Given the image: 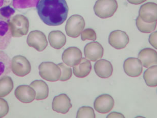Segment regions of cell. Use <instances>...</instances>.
I'll use <instances>...</instances> for the list:
<instances>
[{
	"label": "cell",
	"mask_w": 157,
	"mask_h": 118,
	"mask_svg": "<svg viewBox=\"0 0 157 118\" xmlns=\"http://www.w3.org/2000/svg\"><path fill=\"white\" fill-rule=\"evenodd\" d=\"M92 70L91 62L86 58H82L77 66L73 68L74 75L78 78H83L87 76Z\"/></svg>",
	"instance_id": "ffe728a7"
},
{
	"label": "cell",
	"mask_w": 157,
	"mask_h": 118,
	"mask_svg": "<svg viewBox=\"0 0 157 118\" xmlns=\"http://www.w3.org/2000/svg\"><path fill=\"white\" fill-rule=\"evenodd\" d=\"M39 69L40 76L47 81L56 82L59 80L61 76L60 67L52 62L42 63Z\"/></svg>",
	"instance_id": "277c9868"
},
{
	"label": "cell",
	"mask_w": 157,
	"mask_h": 118,
	"mask_svg": "<svg viewBox=\"0 0 157 118\" xmlns=\"http://www.w3.org/2000/svg\"><path fill=\"white\" fill-rule=\"evenodd\" d=\"M13 89V82L7 75L0 77V97L6 96Z\"/></svg>",
	"instance_id": "cb8c5ba5"
},
{
	"label": "cell",
	"mask_w": 157,
	"mask_h": 118,
	"mask_svg": "<svg viewBox=\"0 0 157 118\" xmlns=\"http://www.w3.org/2000/svg\"><path fill=\"white\" fill-rule=\"evenodd\" d=\"M72 107L71 100L65 93L55 97L52 102V109L58 113L66 114Z\"/></svg>",
	"instance_id": "5bb4252c"
},
{
	"label": "cell",
	"mask_w": 157,
	"mask_h": 118,
	"mask_svg": "<svg viewBox=\"0 0 157 118\" xmlns=\"http://www.w3.org/2000/svg\"><path fill=\"white\" fill-rule=\"evenodd\" d=\"M85 20L81 15H72L67 21L65 27L67 34L71 37L77 38L85 28Z\"/></svg>",
	"instance_id": "5b68a950"
},
{
	"label": "cell",
	"mask_w": 157,
	"mask_h": 118,
	"mask_svg": "<svg viewBox=\"0 0 157 118\" xmlns=\"http://www.w3.org/2000/svg\"><path fill=\"white\" fill-rule=\"evenodd\" d=\"M103 47L97 41L88 43L84 48L85 56L92 61H96L103 56Z\"/></svg>",
	"instance_id": "9a60e30c"
},
{
	"label": "cell",
	"mask_w": 157,
	"mask_h": 118,
	"mask_svg": "<svg viewBox=\"0 0 157 118\" xmlns=\"http://www.w3.org/2000/svg\"><path fill=\"white\" fill-rule=\"evenodd\" d=\"M9 112V105L5 99L0 98V118H3Z\"/></svg>",
	"instance_id": "4dcf8cb0"
},
{
	"label": "cell",
	"mask_w": 157,
	"mask_h": 118,
	"mask_svg": "<svg viewBox=\"0 0 157 118\" xmlns=\"http://www.w3.org/2000/svg\"><path fill=\"white\" fill-rule=\"evenodd\" d=\"M109 43L115 49L120 50L126 47L129 43V37L123 31H113L109 34Z\"/></svg>",
	"instance_id": "8fae6325"
},
{
	"label": "cell",
	"mask_w": 157,
	"mask_h": 118,
	"mask_svg": "<svg viewBox=\"0 0 157 118\" xmlns=\"http://www.w3.org/2000/svg\"><path fill=\"white\" fill-rule=\"evenodd\" d=\"M13 0H0V8L10 4Z\"/></svg>",
	"instance_id": "836d02e7"
},
{
	"label": "cell",
	"mask_w": 157,
	"mask_h": 118,
	"mask_svg": "<svg viewBox=\"0 0 157 118\" xmlns=\"http://www.w3.org/2000/svg\"><path fill=\"white\" fill-rule=\"evenodd\" d=\"M27 43L29 47L33 48L39 52L43 51L48 46L46 35L39 30L30 32L27 38Z\"/></svg>",
	"instance_id": "52a82bcc"
},
{
	"label": "cell",
	"mask_w": 157,
	"mask_h": 118,
	"mask_svg": "<svg viewBox=\"0 0 157 118\" xmlns=\"http://www.w3.org/2000/svg\"><path fill=\"white\" fill-rule=\"evenodd\" d=\"M11 69L14 74L17 76L24 77L31 71V64L25 57L17 55L11 60Z\"/></svg>",
	"instance_id": "8992f818"
},
{
	"label": "cell",
	"mask_w": 157,
	"mask_h": 118,
	"mask_svg": "<svg viewBox=\"0 0 157 118\" xmlns=\"http://www.w3.org/2000/svg\"><path fill=\"white\" fill-rule=\"evenodd\" d=\"M96 75L101 78H108L112 75L113 67L109 61L105 59L99 60L94 64Z\"/></svg>",
	"instance_id": "e0dca14e"
},
{
	"label": "cell",
	"mask_w": 157,
	"mask_h": 118,
	"mask_svg": "<svg viewBox=\"0 0 157 118\" xmlns=\"http://www.w3.org/2000/svg\"><path fill=\"white\" fill-rule=\"evenodd\" d=\"M48 40L50 46L57 50L62 49L66 43V37L63 32L59 30L50 32Z\"/></svg>",
	"instance_id": "d6986e66"
},
{
	"label": "cell",
	"mask_w": 157,
	"mask_h": 118,
	"mask_svg": "<svg viewBox=\"0 0 157 118\" xmlns=\"http://www.w3.org/2000/svg\"><path fill=\"white\" fill-rule=\"evenodd\" d=\"M107 118H124V116L122 113L113 112L108 115Z\"/></svg>",
	"instance_id": "d6a6232c"
},
{
	"label": "cell",
	"mask_w": 157,
	"mask_h": 118,
	"mask_svg": "<svg viewBox=\"0 0 157 118\" xmlns=\"http://www.w3.org/2000/svg\"><path fill=\"white\" fill-rule=\"evenodd\" d=\"M40 0H13L12 5L17 10L31 8L36 7Z\"/></svg>",
	"instance_id": "d4e9b609"
},
{
	"label": "cell",
	"mask_w": 157,
	"mask_h": 118,
	"mask_svg": "<svg viewBox=\"0 0 157 118\" xmlns=\"http://www.w3.org/2000/svg\"><path fill=\"white\" fill-rule=\"evenodd\" d=\"M81 37V39L82 41H85L86 40L95 41L96 40V33L93 29L88 28L82 31Z\"/></svg>",
	"instance_id": "f546056e"
},
{
	"label": "cell",
	"mask_w": 157,
	"mask_h": 118,
	"mask_svg": "<svg viewBox=\"0 0 157 118\" xmlns=\"http://www.w3.org/2000/svg\"><path fill=\"white\" fill-rule=\"evenodd\" d=\"M157 66H151L143 74V78L146 85L149 87H156L157 86Z\"/></svg>",
	"instance_id": "7402d4cb"
},
{
	"label": "cell",
	"mask_w": 157,
	"mask_h": 118,
	"mask_svg": "<svg viewBox=\"0 0 157 118\" xmlns=\"http://www.w3.org/2000/svg\"><path fill=\"white\" fill-rule=\"evenodd\" d=\"M36 91L31 86L21 85L16 88L14 95L19 101L24 103H29L36 99Z\"/></svg>",
	"instance_id": "4fadbf2b"
},
{
	"label": "cell",
	"mask_w": 157,
	"mask_h": 118,
	"mask_svg": "<svg viewBox=\"0 0 157 118\" xmlns=\"http://www.w3.org/2000/svg\"><path fill=\"white\" fill-rule=\"evenodd\" d=\"M116 0H97L94 6L96 15L101 18L111 17L118 9Z\"/></svg>",
	"instance_id": "3957f363"
},
{
	"label": "cell",
	"mask_w": 157,
	"mask_h": 118,
	"mask_svg": "<svg viewBox=\"0 0 157 118\" xmlns=\"http://www.w3.org/2000/svg\"><path fill=\"white\" fill-rule=\"evenodd\" d=\"M114 100L111 95L103 94L96 98L94 107L96 111L100 113H108L114 106Z\"/></svg>",
	"instance_id": "30bf717a"
},
{
	"label": "cell",
	"mask_w": 157,
	"mask_h": 118,
	"mask_svg": "<svg viewBox=\"0 0 157 118\" xmlns=\"http://www.w3.org/2000/svg\"><path fill=\"white\" fill-rule=\"evenodd\" d=\"M76 118H95V113L93 108L89 106H82L77 111Z\"/></svg>",
	"instance_id": "83f0119b"
},
{
	"label": "cell",
	"mask_w": 157,
	"mask_h": 118,
	"mask_svg": "<svg viewBox=\"0 0 157 118\" xmlns=\"http://www.w3.org/2000/svg\"><path fill=\"white\" fill-rule=\"evenodd\" d=\"M157 4L148 2L140 7L138 17L145 23H152L157 21Z\"/></svg>",
	"instance_id": "ba28073f"
},
{
	"label": "cell",
	"mask_w": 157,
	"mask_h": 118,
	"mask_svg": "<svg viewBox=\"0 0 157 118\" xmlns=\"http://www.w3.org/2000/svg\"><path fill=\"white\" fill-rule=\"evenodd\" d=\"M138 59L141 62L142 66L145 68L157 65V51L151 48L142 49L139 53Z\"/></svg>",
	"instance_id": "2e32d148"
},
{
	"label": "cell",
	"mask_w": 157,
	"mask_h": 118,
	"mask_svg": "<svg viewBox=\"0 0 157 118\" xmlns=\"http://www.w3.org/2000/svg\"><path fill=\"white\" fill-rule=\"evenodd\" d=\"M15 13V9L10 5L4 6L0 8V19L9 22Z\"/></svg>",
	"instance_id": "4316f807"
},
{
	"label": "cell",
	"mask_w": 157,
	"mask_h": 118,
	"mask_svg": "<svg viewBox=\"0 0 157 118\" xmlns=\"http://www.w3.org/2000/svg\"><path fill=\"white\" fill-rule=\"evenodd\" d=\"M136 24L139 30L144 33H151L157 27V21L152 23H145L139 17H137L136 20Z\"/></svg>",
	"instance_id": "484cf974"
},
{
	"label": "cell",
	"mask_w": 157,
	"mask_h": 118,
	"mask_svg": "<svg viewBox=\"0 0 157 118\" xmlns=\"http://www.w3.org/2000/svg\"><path fill=\"white\" fill-rule=\"evenodd\" d=\"M157 31L154 32V33H152L149 35V38H148V41H149L150 44L155 49H157Z\"/></svg>",
	"instance_id": "1f68e13d"
},
{
	"label": "cell",
	"mask_w": 157,
	"mask_h": 118,
	"mask_svg": "<svg viewBox=\"0 0 157 118\" xmlns=\"http://www.w3.org/2000/svg\"><path fill=\"white\" fill-rule=\"evenodd\" d=\"M11 31L8 22L0 19V50H5L11 41Z\"/></svg>",
	"instance_id": "ac0fdd59"
},
{
	"label": "cell",
	"mask_w": 157,
	"mask_h": 118,
	"mask_svg": "<svg viewBox=\"0 0 157 118\" xmlns=\"http://www.w3.org/2000/svg\"><path fill=\"white\" fill-rule=\"evenodd\" d=\"M123 69L128 76L137 77L140 76L143 71L141 62L138 58L130 57L124 62Z\"/></svg>",
	"instance_id": "7c38bea8"
},
{
	"label": "cell",
	"mask_w": 157,
	"mask_h": 118,
	"mask_svg": "<svg viewBox=\"0 0 157 118\" xmlns=\"http://www.w3.org/2000/svg\"><path fill=\"white\" fill-rule=\"evenodd\" d=\"M8 24L13 37H20L28 33L29 21L24 15L17 14L11 18Z\"/></svg>",
	"instance_id": "7a4b0ae2"
},
{
	"label": "cell",
	"mask_w": 157,
	"mask_h": 118,
	"mask_svg": "<svg viewBox=\"0 0 157 118\" xmlns=\"http://www.w3.org/2000/svg\"><path fill=\"white\" fill-rule=\"evenodd\" d=\"M11 60L5 52L0 50V77L10 73Z\"/></svg>",
	"instance_id": "603a6c76"
},
{
	"label": "cell",
	"mask_w": 157,
	"mask_h": 118,
	"mask_svg": "<svg viewBox=\"0 0 157 118\" xmlns=\"http://www.w3.org/2000/svg\"><path fill=\"white\" fill-rule=\"evenodd\" d=\"M31 86L36 91V99L42 100L46 99L49 95V87L46 83L43 80H34L31 83Z\"/></svg>",
	"instance_id": "44dd1931"
},
{
	"label": "cell",
	"mask_w": 157,
	"mask_h": 118,
	"mask_svg": "<svg viewBox=\"0 0 157 118\" xmlns=\"http://www.w3.org/2000/svg\"><path fill=\"white\" fill-rule=\"evenodd\" d=\"M82 58V54L80 49L75 47L68 48L62 54L63 63L70 67L77 66Z\"/></svg>",
	"instance_id": "9c48e42d"
},
{
	"label": "cell",
	"mask_w": 157,
	"mask_h": 118,
	"mask_svg": "<svg viewBox=\"0 0 157 118\" xmlns=\"http://www.w3.org/2000/svg\"><path fill=\"white\" fill-rule=\"evenodd\" d=\"M37 13L45 24H63L68 17L69 7L66 0H40L36 6Z\"/></svg>",
	"instance_id": "6da1fadb"
},
{
	"label": "cell",
	"mask_w": 157,
	"mask_h": 118,
	"mask_svg": "<svg viewBox=\"0 0 157 118\" xmlns=\"http://www.w3.org/2000/svg\"><path fill=\"white\" fill-rule=\"evenodd\" d=\"M127 1L128 2H129L132 4L139 5L143 3V2H145L147 0H127Z\"/></svg>",
	"instance_id": "e575fe53"
},
{
	"label": "cell",
	"mask_w": 157,
	"mask_h": 118,
	"mask_svg": "<svg viewBox=\"0 0 157 118\" xmlns=\"http://www.w3.org/2000/svg\"><path fill=\"white\" fill-rule=\"evenodd\" d=\"M61 70V76L59 80L61 81H67L72 77V69L69 66H67L64 63H60L58 64Z\"/></svg>",
	"instance_id": "f1b7e54d"
}]
</instances>
